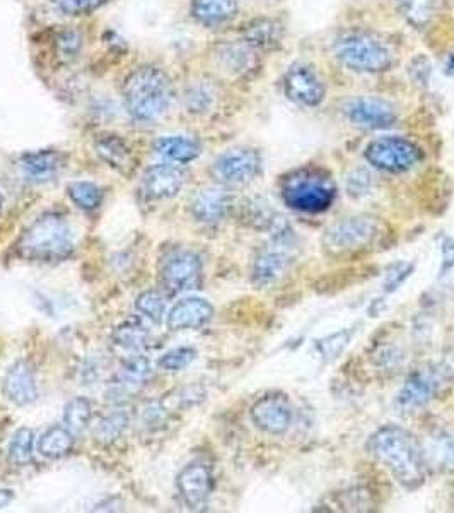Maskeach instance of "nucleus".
I'll list each match as a JSON object with an SVG mask.
<instances>
[{"label": "nucleus", "instance_id": "nucleus-27", "mask_svg": "<svg viewBox=\"0 0 454 513\" xmlns=\"http://www.w3.org/2000/svg\"><path fill=\"white\" fill-rule=\"evenodd\" d=\"M74 433L67 426L55 425L48 428L38 440V452L47 459H62L74 449Z\"/></svg>", "mask_w": 454, "mask_h": 513}, {"label": "nucleus", "instance_id": "nucleus-45", "mask_svg": "<svg viewBox=\"0 0 454 513\" xmlns=\"http://www.w3.org/2000/svg\"><path fill=\"white\" fill-rule=\"evenodd\" d=\"M443 266L439 271V276H446L451 269H454V240L453 238H444L443 240Z\"/></svg>", "mask_w": 454, "mask_h": 513}, {"label": "nucleus", "instance_id": "nucleus-18", "mask_svg": "<svg viewBox=\"0 0 454 513\" xmlns=\"http://www.w3.org/2000/svg\"><path fill=\"white\" fill-rule=\"evenodd\" d=\"M152 377L151 361L146 356L137 354L130 360L125 361V365L120 368V372L115 375L111 382L110 394L113 401H127L134 394H139L140 390L146 387L147 382Z\"/></svg>", "mask_w": 454, "mask_h": 513}, {"label": "nucleus", "instance_id": "nucleus-41", "mask_svg": "<svg viewBox=\"0 0 454 513\" xmlns=\"http://www.w3.org/2000/svg\"><path fill=\"white\" fill-rule=\"evenodd\" d=\"M414 271V266L408 262H398L395 266L390 267V271L386 274L385 291L386 293H393L396 289L400 288L405 279Z\"/></svg>", "mask_w": 454, "mask_h": 513}, {"label": "nucleus", "instance_id": "nucleus-23", "mask_svg": "<svg viewBox=\"0 0 454 513\" xmlns=\"http://www.w3.org/2000/svg\"><path fill=\"white\" fill-rule=\"evenodd\" d=\"M243 40L250 48L275 50L284 42V24L272 18H257L246 23L241 30Z\"/></svg>", "mask_w": 454, "mask_h": 513}, {"label": "nucleus", "instance_id": "nucleus-14", "mask_svg": "<svg viewBox=\"0 0 454 513\" xmlns=\"http://www.w3.org/2000/svg\"><path fill=\"white\" fill-rule=\"evenodd\" d=\"M294 418L292 404L284 394H268L251 407V419L257 428L268 435H284L289 431Z\"/></svg>", "mask_w": 454, "mask_h": 513}, {"label": "nucleus", "instance_id": "nucleus-43", "mask_svg": "<svg viewBox=\"0 0 454 513\" xmlns=\"http://www.w3.org/2000/svg\"><path fill=\"white\" fill-rule=\"evenodd\" d=\"M188 108L192 110V112H205L207 108H209L210 101H212V95H210L207 89L202 88V86H197V88H193L190 93H188Z\"/></svg>", "mask_w": 454, "mask_h": 513}, {"label": "nucleus", "instance_id": "nucleus-37", "mask_svg": "<svg viewBox=\"0 0 454 513\" xmlns=\"http://www.w3.org/2000/svg\"><path fill=\"white\" fill-rule=\"evenodd\" d=\"M195 358H197V351L193 348L171 349V351L161 356L159 366L166 372H181L187 366L192 365Z\"/></svg>", "mask_w": 454, "mask_h": 513}, {"label": "nucleus", "instance_id": "nucleus-9", "mask_svg": "<svg viewBox=\"0 0 454 513\" xmlns=\"http://www.w3.org/2000/svg\"><path fill=\"white\" fill-rule=\"evenodd\" d=\"M159 284L168 296L181 295L202 284V260L188 250L166 255L159 269Z\"/></svg>", "mask_w": 454, "mask_h": 513}, {"label": "nucleus", "instance_id": "nucleus-25", "mask_svg": "<svg viewBox=\"0 0 454 513\" xmlns=\"http://www.w3.org/2000/svg\"><path fill=\"white\" fill-rule=\"evenodd\" d=\"M238 0H193L192 14L198 23L214 28L238 16Z\"/></svg>", "mask_w": 454, "mask_h": 513}, {"label": "nucleus", "instance_id": "nucleus-4", "mask_svg": "<svg viewBox=\"0 0 454 513\" xmlns=\"http://www.w3.org/2000/svg\"><path fill=\"white\" fill-rule=\"evenodd\" d=\"M337 187L323 170L303 168L294 171L282 182V199L299 213L320 214L332 207Z\"/></svg>", "mask_w": 454, "mask_h": 513}, {"label": "nucleus", "instance_id": "nucleus-49", "mask_svg": "<svg viewBox=\"0 0 454 513\" xmlns=\"http://www.w3.org/2000/svg\"><path fill=\"white\" fill-rule=\"evenodd\" d=\"M0 209H2V195H0Z\"/></svg>", "mask_w": 454, "mask_h": 513}, {"label": "nucleus", "instance_id": "nucleus-15", "mask_svg": "<svg viewBox=\"0 0 454 513\" xmlns=\"http://www.w3.org/2000/svg\"><path fill=\"white\" fill-rule=\"evenodd\" d=\"M345 115L352 124L362 129L383 130L395 125L396 112L390 103L374 96L349 101Z\"/></svg>", "mask_w": 454, "mask_h": 513}, {"label": "nucleus", "instance_id": "nucleus-22", "mask_svg": "<svg viewBox=\"0 0 454 513\" xmlns=\"http://www.w3.org/2000/svg\"><path fill=\"white\" fill-rule=\"evenodd\" d=\"M94 149L110 168L123 177H132L137 168V158L125 139L115 134H105L94 141Z\"/></svg>", "mask_w": 454, "mask_h": 513}, {"label": "nucleus", "instance_id": "nucleus-17", "mask_svg": "<svg viewBox=\"0 0 454 513\" xmlns=\"http://www.w3.org/2000/svg\"><path fill=\"white\" fill-rule=\"evenodd\" d=\"M187 173L176 163H159L146 171L142 178V192L151 201H166L180 194Z\"/></svg>", "mask_w": 454, "mask_h": 513}, {"label": "nucleus", "instance_id": "nucleus-48", "mask_svg": "<svg viewBox=\"0 0 454 513\" xmlns=\"http://www.w3.org/2000/svg\"><path fill=\"white\" fill-rule=\"evenodd\" d=\"M262 2H279V0H262Z\"/></svg>", "mask_w": 454, "mask_h": 513}, {"label": "nucleus", "instance_id": "nucleus-35", "mask_svg": "<svg viewBox=\"0 0 454 513\" xmlns=\"http://www.w3.org/2000/svg\"><path fill=\"white\" fill-rule=\"evenodd\" d=\"M352 334L354 331L345 329V331L335 332L332 336L323 337L320 341H316V351L325 361L337 360L338 356L344 353V349L349 346Z\"/></svg>", "mask_w": 454, "mask_h": 513}, {"label": "nucleus", "instance_id": "nucleus-29", "mask_svg": "<svg viewBox=\"0 0 454 513\" xmlns=\"http://www.w3.org/2000/svg\"><path fill=\"white\" fill-rule=\"evenodd\" d=\"M396 9L410 26L422 30L436 16L439 0H395Z\"/></svg>", "mask_w": 454, "mask_h": 513}, {"label": "nucleus", "instance_id": "nucleus-16", "mask_svg": "<svg viewBox=\"0 0 454 513\" xmlns=\"http://www.w3.org/2000/svg\"><path fill=\"white\" fill-rule=\"evenodd\" d=\"M2 394L18 407L31 406L38 401V384L35 368L30 361L18 360L9 366L2 380Z\"/></svg>", "mask_w": 454, "mask_h": 513}, {"label": "nucleus", "instance_id": "nucleus-3", "mask_svg": "<svg viewBox=\"0 0 454 513\" xmlns=\"http://www.w3.org/2000/svg\"><path fill=\"white\" fill-rule=\"evenodd\" d=\"M173 84L156 65H144L123 84V100L130 115L139 122H154L168 113L173 103Z\"/></svg>", "mask_w": 454, "mask_h": 513}, {"label": "nucleus", "instance_id": "nucleus-7", "mask_svg": "<svg viewBox=\"0 0 454 513\" xmlns=\"http://www.w3.org/2000/svg\"><path fill=\"white\" fill-rule=\"evenodd\" d=\"M379 225L371 216H350L330 226L323 236L326 254L332 257L359 254L378 238Z\"/></svg>", "mask_w": 454, "mask_h": 513}, {"label": "nucleus", "instance_id": "nucleus-2", "mask_svg": "<svg viewBox=\"0 0 454 513\" xmlns=\"http://www.w3.org/2000/svg\"><path fill=\"white\" fill-rule=\"evenodd\" d=\"M74 231L64 214L45 213L35 219L16 243L19 257L30 262H62L74 254Z\"/></svg>", "mask_w": 454, "mask_h": 513}, {"label": "nucleus", "instance_id": "nucleus-26", "mask_svg": "<svg viewBox=\"0 0 454 513\" xmlns=\"http://www.w3.org/2000/svg\"><path fill=\"white\" fill-rule=\"evenodd\" d=\"M154 151L164 160L171 163H192L202 153V146L197 139L188 136H166L159 137L154 144Z\"/></svg>", "mask_w": 454, "mask_h": 513}, {"label": "nucleus", "instance_id": "nucleus-47", "mask_svg": "<svg viewBox=\"0 0 454 513\" xmlns=\"http://www.w3.org/2000/svg\"><path fill=\"white\" fill-rule=\"evenodd\" d=\"M446 74H449V76H454V50L451 52V54L448 55V59H446Z\"/></svg>", "mask_w": 454, "mask_h": 513}, {"label": "nucleus", "instance_id": "nucleus-38", "mask_svg": "<svg viewBox=\"0 0 454 513\" xmlns=\"http://www.w3.org/2000/svg\"><path fill=\"white\" fill-rule=\"evenodd\" d=\"M246 47L241 45H231V47L222 48L221 59L222 64L226 65L227 71L245 72L250 69L251 65V52Z\"/></svg>", "mask_w": 454, "mask_h": 513}, {"label": "nucleus", "instance_id": "nucleus-33", "mask_svg": "<svg viewBox=\"0 0 454 513\" xmlns=\"http://www.w3.org/2000/svg\"><path fill=\"white\" fill-rule=\"evenodd\" d=\"M7 454L9 460L14 462L16 466H26L30 464L35 454V435L30 428H19L14 435H12L9 447H7Z\"/></svg>", "mask_w": 454, "mask_h": 513}, {"label": "nucleus", "instance_id": "nucleus-24", "mask_svg": "<svg viewBox=\"0 0 454 513\" xmlns=\"http://www.w3.org/2000/svg\"><path fill=\"white\" fill-rule=\"evenodd\" d=\"M427 469L454 471V438L444 430L431 431L420 443Z\"/></svg>", "mask_w": 454, "mask_h": 513}, {"label": "nucleus", "instance_id": "nucleus-1", "mask_svg": "<svg viewBox=\"0 0 454 513\" xmlns=\"http://www.w3.org/2000/svg\"><path fill=\"white\" fill-rule=\"evenodd\" d=\"M367 449L407 490H417L425 483L429 469L420 442L410 431L395 425L383 426L369 438Z\"/></svg>", "mask_w": 454, "mask_h": 513}, {"label": "nucleus", "instance_id": "nucleus-28", "mask_svg": "<svg viewBox=\"0 0 454 513\" xmlns=\"http://www.w3.org/2000/svg\"><path fill=\"white\" fill-rule=\"evenodd\" d=\"M151 334L139 320H125L113 332V342L118 349L127 353H140L147 348Z\"/></svg>", "mask_w": 454, "mask_h": 513}, {"label": "nucleus", "instance_id": "nucleus-5", "mask_svg": "<svg viewBox=\"0 0 454 513\" xmlns=\"http://www.w3.org/2000/svg\"><path fill=\"white\" fill-rule=\"evenodd\" d=\"M338 62L354 72L379 74L393 65V54L385 43L364 31H349L333 43Z\"/></svg>", "mask_w": 454, "mask_h": 513}, {"label": "nucleus", "instance_id": "nucleus-42", "mask_svg": "<svg viewBox=\"0 0 454 513\" xmlns=\"http://www.w3.org/2000/svg\"><path fill=\"white\" fill-rule=\"evenodd\" d=\"M371 185H373V178L366 170H356L354 173H350L347 187H349V194L352 197H362V195L369 194Z\"/></svg>", "mask_w": 454, "mask_h": 513}, {"label": "nucleus", "instance_id": "nucleus-8", "mask_svg": "<svg viewBox=\"0 0 454 513\" xmlns=\"http://www.w3.org/2000/svg\"><path fill=\"white\" fill-rule=\"evenodd\" d=\"M367 163L388 173H405L419 165L422 151L419 146L403 137H379L367 144Z\"/></svg>", "mask_w": 454, "mask_h": 513}, {"label": "nucleus", "instance_id": "nucleus-30", "mask_svg": "<svg viewBox=\"0 0 454 513\" xmlns=\"http://www.w3.org/2000/svg\"><path fill=\"white\" fill-rule=\"evenodd\" d=\"M129 425V414L125 413V411H115V413L106 414L94 426V440L101 443V445H113V443H117L125 435Z\"/></svg>", "mask_w": 454, "mask_h": 513}, {"label": "nucleus", "instance_id": "nucleus-34", "mask_svg": "<svg viewBox=\"0 0 454 513\" xmlns=\"http://www.w3.org/2000/svg\"><path fill=\"white\" fill-rule=\"evenodd\" d=\"M168 295L163 289H151L144 291L142 295L135 301V307L146 319L151 320L154 324H161L163 317L166 315V307H168Z\"/></svg>", "mask_w": 454, "mask_h": 513}, {"label": "nucleus", "instance_id": "nucleus-31", "mask_svg": "<svg viewBox=\"0 0 454 513\" xmlns=\"http://www.w3.org/2000/svg\"><path fill=\"white\" fill-rule=\"evenodd\" d=\"M93 419V404L86 397H74L64 409V425L74 435L86 431Z\"/></svg>", "mask_w": 454, "mask_h": 513}, {"label": "nucleus", "instance_id": "nucleus-44", "mask_svg": "<svg viewBox=\"0 0 454 513\" xmlns=\"http://www.w3.org/2000/svg\"><path fill=\"white\" fill-rule=\"evenodd\" d=\"M410 74H412V79L417 84L429 83V76H431V62H429V59L417 57V59L412 60Z\"/></svg>", "mask_w": 454, "mask_h": 513}, {"label": "nucleus", "instance_id": "nucleus-40", "mask_svg": "<svg viewBox=\"0 0 454 513\" xmlns=\"http://www.w3.org/2000/svg\"><path fill=\"white\" fill-rule=\"evenodd\" d=\"M140 419L147 430H161L168 421V411L163 406V402H151L142 409V418Z\"/></svg>", "mask_w": 454, "mask_h": 513}, {"label": "nucleus", "instance_id": "nucleus-13", "mask_svg": "<svg viewBox=\"0 0 454 513\" xmlns=\"http://www.w3.org/2000/svg\"><path fill=\"white\" fill-rule=\"evenodd\" d=\"M176 486L188 508L202 510L207 507L210 495L214 491V474L205 462L195 460L181 469L176 478Z\"/></svg>", "mask_w": 454, "mask_h": 513}, {"label": "nucleus", "instance_id": "nucleus-10", "mask_svg": "<svg viewBox=\"0 0 454 513\" xmlns=\"http://www.w3.org/2000/svg\"><path fill=\"white\" fill-rule=\"evenodd\" d=\"M262 171V156L257 149L234 148L221 154L214 163V175L231 187H243L253 182Z\"/></svg>", "mask_w": 454, "mask_h": 513}, {"label": "nucleus", "instance_id": "nucleus-32", "mask_svg": "<svg viewBox=\"0 0 454 513\" xmlns=\"http://www.w3.org/2000/svg\"><path fill=\"white\" fill-rule=\"evenodd\" d=\"M67 194H69L70 201L74 202L82 211H94L103 204L105 194L99 185L93 182H72L67 187Z\"/></svg>", "mask_w": 454, "mask_h": 513}, {"label": "nucleus", "instance_id": "nucleus-36", "mask_svg": "<svg viewBox=\"0 0 454 513\" xmlns=\"http://www.w3.org/2000/svg\"><path fill=\"white\" fill-rule=\"evenodd\" d=\"M108 2L110 0H52L53 7L65 16H88Z\"/></svg>", "mask_w": 454, "mask_h": 513}, {"label": "nucleus", "instance_id": "nucleus-19", "mask_svg": "<svg viewBox=\"0 0 454 513\" xmlns=\"http://www.w3.org/2000/svg\"><path fill=\"white\" fill-rule=\"evenodd\" d=\"M65 156L55 149H41L21 156L19 168L28 182L47 183L59 177L64 170Z\"/></svg>", "mask_w": 454, "mask_h": 513}, {"label": "nucleus", "instance_id": "nucleus-12", "mask_svg": "<svg viewBox=\"0 0 454 513\" xmlns=\"http://www.w3.org/2000/svg\"><path fill=\"white\" fill-rule=\"evenodd\" d=\"M274 247L258 255L251 272V281L257 288H270L286 278L291 271L294 255L291 254V236L274 238Z\"/></svg>", "mask_w": 454, "mask_h": 513}, {"label": "nucleus", "instance_id": "nucleus-6", "mask_svg": "<svg viewBox=\"0 0 454 513\" xmlns=\"http://www.w3.org/2000/svg\"><path fill=\"white\" fill-rule=\"evenodd\" d=\"M454 380L453 361L443 360L436 363H429L424 368L415 370L402 390L396 396V407L402 413H415L429 402L434 401L437 396L443 394Z\"/></svg>", "mask_w": 454, "mask_h": 513}, {"label": "nucleus", "instance_id": "nucleus-11", "mask_svg": "<svg viewBox=\"0 0 454 513\" xmlns=\"http://www.w3.org/2000/svg\"><path fill=\"white\" fill-rule=\"evenodd\" d=\"M284 95L301 107H320L326 96L325 83L315 67L309 64H294L282 81Z\"/></svg>", "mask_w": 454, "mask_h": 513}, {"label": "nucleus", "instance_id": "nucleus-20", "mask_svg": "<svg viewBox=\"0 0 454 513\" xmlns=\"http://www.w3.org/2000/svg\"><path fill=\"white\" fill-rule=\"evenodd\" d=\"M233 207V197L226 189L221 187H207L193 197V218L204 225H217L227 218Z\"/></svg>", "mask_w": 454, "mask_h": 513}, {"label": "nucleus", "instance_id": "nucleus-39", "mask_svg": "<svg viewBox=\"0 0 454 513\" xmlns=\"http://www.w3.org/2000/svg\"><path fill=\"white\" fill-rule=\"evenodd\" d=\"M82 48V38L76 31H64L60 33L57 38V50H59V57L70 62V60L77 59L79 52Z\"/></svg>", "mask_w": 454, "mask_h": 513}, {"label": "nucleus", "instance_id": "nucleus-21", "mask_svg": "<svg viewBox=\"0 0 454 513\" xmlns=\"http://www.w3.org/2000/svg\"><path fill=\"white\" fill-rule=\"evenodd\" d=\"M214 317V307L204 298H185L171 308L168 327L171 331H197Z\"/></svg>", "mask_w": 454, "mask_h": 513}, {"label": "nucleus", "instance_id": "nucleus-46", "mask_svg": "<svg viewBox=\"0 0 454 513\" xmlns=\"http://www.w3.org/2000/svg\"><path fill=\"white\" fill-rule=\"evenodd\" d=\"M12 498H14V495H12L11 490H0V508L7 507Z\"/></svg>", "mask_w": 454, "mask_h": 513}]
</instances>
